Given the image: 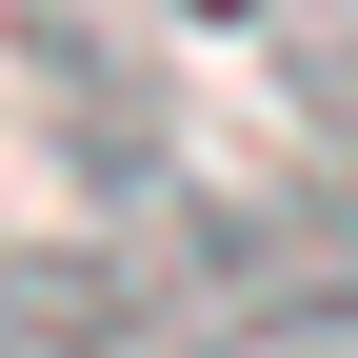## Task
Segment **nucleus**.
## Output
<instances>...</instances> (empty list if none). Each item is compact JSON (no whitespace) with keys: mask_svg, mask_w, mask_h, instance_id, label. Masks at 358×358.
Instances as JSON below:
<instances>
[{"mask_svg":"<svg viewBox=\"0 0 358 358\" xmlns=\"http://www.w3.org/2000/svg\"><path fill=\"white\" fill-rule=\"evenodd\" d=\"M159 338V279H140V239H20L0 259V338Z\"/></svg>","mask_w":358,"mask_h":358,"instance_id":"obj_2","label":"nucleus"},{"mask_svg":"<svg viewBox=\"0 0 358 358\" xmlns=\"http://www.w3.org/2000/svg\"><path fill=\"white\" fill-rule=\"evenodd\" d=\"M279 100L358 159V0H279Z\"/></svg>","mask_w":358,"mask_h":358,"instance_id":"obj_3","label":"nucleus"},{"mask_svg":"<svg viewBox=\"0 0 358 358\" xmlns=\"http://www.w3.org/2000/svg\"><path fill=\"white\" fill-rule=\"evenodd\" d=\"M20 80H40V120H60L80 179L159 199V40H140V20H100V0H20Z\"/></svg>","mask_w":358,"mask_h":358,"instance_id":"obj_1","label":"nucleus"}]
</instances>
